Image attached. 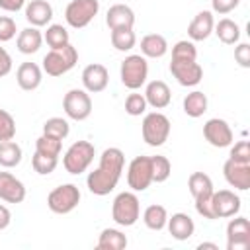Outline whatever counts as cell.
<instances>
[{
    "mask_svg": "<svg viewBox=\"0 0 250 250\" xmlns=\"http://www.w3.org/2000/svg\"><path fill=\"white\" fill-rule=\"evenodd\" d=\"M125 166V154L121 148L117 146H109L102 152L100 156V164L94 172L88 174L86 178V186L90 189V193L94 195H107L117 188V182L121 178Z\"/></svg>",
    "mask_w": 250,
    "mask_h": 250,
    "instance_id": "obj_1",
    "label": "cell"
},
{
    "mask_svg": "<svg viewBox=\"0 0 250 250\" xmlns=\"http://www.w3.org/2000/svg\"><path fill=\"white\" fill-rule=\"evenodd\" d=\"M78 62V51L72 43L61 47V49H51L45 57H43V72L47 76H62L68 70L74 68V64Z\"/></svg>",
    "mask_w": 250,
    "mask_h": 250,
    "instance_id": "obj_2",
    "label": "cell"
},
{
    "mask_svg": "<svg viewBox=\"0 0 250 250\" xmlns=\"http://www.w3.org/2000/svg\"><path fill=\"white\" fill-rule=\"evenodd\" d=\"M111 219L119 227H133L141 219V203L135 191H121L111 203Z\"/></svg>",
    "mask_w": 250,
    "mask_h": 250,
    "instance_id": "obj_3",
    "label": "cell"
},
{
    "mask_svg": "<svg viewBox=\"0 0 250 250\" xmlns=\"http://www.w3.org/2000/svg\"><path fill=\"white\" fill-rule=\"evenodd\" d=\"M94 156H96V146L90 141H76L66 148L62 156V166L68 174L78 176L90 168Z\"/></svg>",
    "mask_w": 250,
    "mask_h": 250,
    "instance_id": "obj_4",
    "label": "cell"
},
{
    "mask_svg": "<svg viewBox=\"0 0 250 250\" xmlns=\"http://www.w3.org/2000/svg\"><path fill=\"white\" fill-rule=\"evenodd\" d=\"M170 119L160 111H150L143 117L141 133L148 146H162L170 137Z\"/></svg>",
    "mask_w": 250,
    "mask_h": 250,
    "instance_id": "obj_5",
    "label": "cell"
},
{
    "mask_svg": "<svg viewBox=\"0 0 250 250\" xmlns=\"http://www.w3.org/2000/svg\"><path fill=\"white\" fill-rule=\"evenodd\" d=\"M121 84L129 90H139L148 78V62L143 55H129L121 61L119 66Z\"/></svg>",
    "mask_w": 250,
    "mask_h": 250,
    "instance_id": "obj_6",
    "label": "cell"
},
{
    "mask_svg": "<svg viewBox=\"0 0 250 250\" xmlns=\"http://www.w3.org/2000/svg\"><path fill=\"white\" fill-rule=\"evenodd\" d=\"M80 197H82V193L76 184H61L49 191L47 207L57 215H66L78 207Z\"/></svg>",
    "mask_w": 250,
    "mask_h": 250,
    "instance_id": "obj_7",
    "label": "cell"
},
{
    "mask_svg": "<svg viewBox=\"0 0 250 250\" xmlns=\"http://www.w3.org/2000/svg\"><path fill=\"white\" fill-rule=\"evenodd\" d=\"M100 12V0H70L64 10V20L70 27H86Z\"/></svg>",
    "mask_w": 250,
    "mask_h": 250,
    "instance_id": "obj_8",
    "label": "cell"
},
{
    "mask_svg": "<svg viewBox=\"0 0 250 250\" xmlns=\"http://www.w3.org/2000/svg\"><path fill=\"white\" fill-rule=\"evenodd\" d=\"M62 109L68 119L84 121L92 113V98L84 88H72L62 98Z\"/></svg>",
    "mask_w": 250,
    "mask_h": 250,
    "instance_id": "obj_9",
    "label": "cell"
},
{
    "mask_svg": "<svg viewBox=\"0 0 250 250\" xmlns=\"http://www.w3.org/2000/svg\"><path fill=\"white\" fill-rule=\"evenodd\" d=\"M127 184L133 191H145L152 184L150 156H135L127 166Z\"/></svg>",
    "mask_w": 250,
    "mask_h": 250,
    "instance_id": "obj_10",
    "label": "cell"
},
{
    "mask_svg": "<svg viewBox=\"0 0 250 250\" xmlns=\"http://www.w3.org/2000/svg\"><path fill=\"white\" fill-rule=\"evenodd\" d=\"M230 219V217H229ZM250 248V221L234 215L227 225V250H248Z\"/></svg>",
    "mask_w": 250,
    "mask_h": 250,
    "instance_id": "obj_11",
    "label": "cell"
},
{
    "mask_svg": "<svg viewBox=\"0 0 250 250\" xmlns=\"http://www.w3.org/2000/svg\"><path fill=\"white\" fill-rule=\"evenodd\" d=\"M203 137L205 141L211 145V146H217V148H225V146H230L232 145V129L230 125L221 119V117H213V119H207L205 125H203Z\"/></svg>",
    "mask_w": 250,
    "mask_h": 250,
    "instance_id": "obj_12",
    "label": "cell"
},
{
    "mask_svg": "<svg viewBox=\"0 0 250 250\" xmlns=\"http://www.w3.org/2000/svg\"><path fill=\"white\" fill-rule=\"evenodd\" d=\"M170 72L180 86L191 88L203 80V68L197 61H172Z\"/></svg>",
    "mask_w": 250,
    "mask_h": 250,
    "instance_id": "obj_13",
    "label": "cell"
},
{
    "mask_svg": "<svg viewBox=\"0 0 250 250\" xmlns=\"http://www.w3.org/2000/svg\"><path fill=\"white\" fill-rule=\"evenodd\" d=\"M213 211H215V219H229L238 215L242 201L240 197L232 191V189H219L213 191Z\"/></svg>",
    "mask_w": 250,
    "mask_h": 250,
    "instance_id": "obj_14",
    "label": "cell"
},
{
    "mask_svg": "<svg viewBox=\"0 0 250 250\" xmlns=\"http://www.w3.org/2000/svg\"><path fill=\"white\" fill-rule=\"evenodd\" d=\"M223 176L230 188L240 189V191L250 189V164L229 158L223 164Z\"/></svg>",
    "mask_w": 250,
    "mask_h": 250,
    "instance_id": "obj_15",
    "label": "cell"
},
{
    "mask_svg": "<svg viewBox=\"0 0 250 250\" xmlns=\"http://www.w3.org/2000/svg\"><path fill=\"white\" fill-rule=\"evenodd\" d=\"M109 82V72L104 64L100 62H92L88 66H84L82 70V86L88 94H100L107 88Z\"/></svg>",
    "mask_w": 250,
    "mask_h": 250,
    "instance_id": "obj_16",
    "label": "cell"
},
{
    "mask_svg": "<svg viewBox=\"0 0 250 250\" xmlns=\"http://www.w3.org/2000/svg\"><path fill=\"white\" fill-rule=\"evenodd\" d=\"M0 199L6 203H21L25 199V186L10 172H0Z\"/></svg>",
    "mask_w": 250,
    "mask_h": 250,
    "instance_id": "obj_17",
    "label": "cell"
},
{
    "mask_svg": "<svg viewBox=\"0 0 250 250\" xmlns=\"http://www.w3.org/2000/svg\"><path fill=\"white\" fill-rule=\"evenodd\" d=\"M213 27H215L213 12L201 10L189 21V25H188V37H189V41H205L213 33Z\"/></svg>",
    "mask_w": 250,
    "mask_h": 250,
    "instance_id": "obj_18",
    "label": "cell"
},
{
    "mask_svg": "<svg viewBox=\"0 0 250 250\" xmlns=\"http://www.w3.org/2000/svg\"><path fill=\"white\" fill-rule=\"evenodd\" d=\"M41 80H43V68L35 62H21L16 70V82L21 90L25 92H33L41 86Z\"/></svg>",
    "mask_w": 250,
    "mask_h": 250,
    "instance_id": "obj_19",
    "label": "cell"
},
{
    "mask_svg": "<svg viewBox=\"0 0 250 250\" xmlns=\"http://www.w3.org/2000/svg\"><path fill=\"white\" fill-rule=\"evenodd\" d=\"M23 14L29 25L43 27V25H49L53 20V6L47 0H31L25 4Z\"/></svg>",
    "mask_w": 250,
    "mask_h": 250,
    "instance_id": "obj_20",
    "label": "cell"
},
{
    "mask_svg": "<svg viewBox=\"0 0 250 250\" xmlns=\"http://www.w3.org/2000/svg\"><path fill=\"white\" fill-rule=\"evenodd\" d=\"M143 96L146 100V105H150L154 109H164L172 102V92H170V88H168V84L164 80H152V82H148Z\"/></svg>",
    "mask_w": 250,
    "mask_h": 250,
    "instance_id": "obj_21",
    "label": "cell"
},
{
    "mask_svg": "<svg viewBox=\"0 0 250 250\" xmlns=\"http://www.w3.org/2000/svg\"><path fill=\"white\" fill-rule=\"evenodd\" d=\"M105 23L109 29H133L135 12L127 4H113L105 14Z\"/></svg>",
    "mask_w": 250,
    "mask_h": 250,
    "instance_id": "obj_22",
    "label": "cell"
},
{
    "mask_svg": "<svg viewBox=\"0 0 250 250\" xmlns=\"http://www.w3.org/2000/svg\"><path fill=\"white\" fill-rule=\"evenodd\" d=\"M166 227H168V232L172 234V238H176L180 242L191 238L195 232V223L188 213H174L172 217H168Z\"/></svg>",
    "mask_w": 250,
    "mask_h": 250,
    "instance_id": "obj_23",
    "label": "cell"
},
{
    "mask_svg": "<svg viewBox=\"0 0 250 250\" xmlns=\"http://www.w3.org/2000/svg\"><path fill=\"white\" fill-rule=\"evenodd\" d=\"M41 45H43V33L39 31V27L29 25V27H25V29H21V31L18 33L16 47H18L20 53H23V55H33V53H37V51L41 49Z\"/></svg>",
    "mask_w": 250,
    "mask_h": 250,
    "instance_id": "obj_24",
    "label": "cell"
},
{
    "mask_svg": "<svg viewBox=\"0 0 250 250\" xmlns=\"http://www.w3.org/2000/svg\"><path fill=\"white\" fill-rule=\"evenodd\" d=\"M168 53V41L160 33H148L141 39V55L146 59H160Z\"/></svg>",
    "mask_w": 250,
    "mask_h": 250,
    "instance_id": "obj_25",
    "label": "cell"
},
{
    "mask_svg": "<svg viewBox=\"0 0 250 250\" xmlns=\"http://www.w3.org/2000/svg\"><path fill=\"white\" fill-rule=\"evenodd\" d=\"M213 33H215V35L219 37V41L225 43V45H234V43H238V39H240V27H238V23L232 21L230 18L219 20V21L215 23V27H213Z\"/></svg>",
    "mask_w": 250,
    "mask_h": 250,
    "instance_id": "obj_26",
    "label": "cell"
},
{
    "mask_svg": "<svg viewBox=\"0 0 250 250\" xmlns=\"http://www.w3.org/2000/svg\"><path fill=\"white\" fill-rule=\"evenodd\" d=\"M207 105H209V100L201 90H193L184 98V113L188 117H193V119L201 117L207 111Z\"/></svg>",
    "mask_w": 250,
    "mask_h": 250,
    "instance_id": "obj_27",
    "label": "cell"
},
{
    "mask_svg": "<svg viewBox=\"0 0 250 250\" xmlns=\"http://www.w3.org/2000/svg\"><path fill=\"white\" fill-rule=\"evenodd\" d=\"M143 223L150 230H162L168 223V211L164 205L152 203L143 211Z\"/></svg>",
    "mask_w": 250,
    "mask_h": 250,
    "instance_id": "obj_28",
    "label": "cell"
},
{
    "mask_svg": "<svg viewBox=\"0 0 250 250\" xmlns=\"http://www.w3.org/2000/svg\"><path fill=\"white\" fill-rule=\"evenodd\" d=\"M96 248L98 250H123L127 248V236L119 229H104L100 232Z\"/></svg>",
    "mask_w": 250,
    "mask_h": 250,
    "instance_id": "obj_29",
    "label": "cell"
},
{
    "mask_svg": "<svg viewBox=\"0 0 250 250\" xmlns=\"http://www.w3.org/2000/svg\"><path fill=\"white\" fill-rule=\"evenodd\" d=\"M21 146L10 139V141H0V166L2 168H16L21 162Z\"/></svg>",
    "mask_w": 250,
    "mask_h": 250,
    "instance_id": "obj_30",
    "label": "cell"
},
{
    "mask_svg": "<svg viewBox=\"0 0 250 250\" xmlns=\"http://www.w3.org/2000/svg\"><path fill=\"white\" fill-rule=\"evenodd\" d=\"M188 188H189V193H191L193 199L203 197V195H211V193L215 191L213 180H211L205 172H193V174L188 178Z\"/></svg>",
    "mask_w": 250,
    "mask_h": 250,
    "instance_id": "obj_31",
    "label": "cell"
},
{
    "mask_svg": "<svg viewBox=\"0 0 250 250\" xmlns=\"http://www.w3.org/2000/svg\"><path fill=\"white\" fill-rule=\"evenodd\" d=\"M43 41L51 49H61V47L70 43V35H68V29L62 23H49L45 33H43Z\"/></svg>",
    "mask_w": 250,
    "mask_h": 250,
    "instance_id": "obj_32",
    "label": "cell"
},
{
    "mask_svg": "<svg viewBox=\"0 0 250 250\" xmlns=\"http://www.w3.org/2000/svg\"><path fill=\"white\" fill-rule=\"evenodd\" d=\"M111 45L121 53L131 51L137 45V35L133 29H111Z\"/></svg>",
    "mask_w": 250,
    "mask_h": 250,
    "instance_id": "obj_33",
    "label": "cell"
},
{
    "mask_svg": "<svg viewBox=\"0 0 250 250\" xmlns=\"http://www.w3.org/2000/svg\"><path fill=\"white\" fill-rule=\"evenodd\" d=\"M43 133L49 135V137L64 141L68 137V133H70V125H68V121L64 117H49L43 123Z\"/></svg>",
    "mask_w": 250,
    "mask_h": 250,
    "instance_id": "obj_34",
    "label": "cell"
},
{
    "mask_svg": "<svg viewBox=\"0 0 250 250\" xmlns=\"http://www.w3.org/2000/svg\"><path fill=\"white\" fill-rule=\"evenodd\" d=\"M57 164H59V156H47V154H41L37 150L31 156V166L39 176H49L51 172H55Z\"/></svg>",
    "mask_w": 250,
    "mask_h": 250,
    "instance_id": "obj_35",
    "label": "cell"
},
{
    "mask_svg": "<svg viewBox=\"0 0 250 250\" xmlns=\"http://www.w3.org/2000/svg\"><path fill=\"white\" fill-rule=\"evenodd\" d=\"M150 164H152V182L156 184H162L170 178L172 174V164L166 156L162 154H156V156H150Z\"/></svg>",
    "mask_w": 250,
    "mask_h": 250,
    "instance_id": "obj_36",
    "label": "cell"
},
{
    "mask_svg": "<svg viewBox=\"0 0 250 250\" xmlns=\"http://www.w3.org/2000/svg\"><path fill=\"white\" fill-rule=\"evenodd\" d=\"M35 150L41 152V154H47V156H59L61 150H62V141L61 139H55V137H49V135L43 133L35 141Z\"/></svg>",
    "mask_w": 250,
    "mask_h": 250,
    "instance_id": "obj_37",
    "label": "cell"
},
{
    "mask_svg": "<svg viewBox=\"0 0 250 250\" xmlns=\"http://www.w3.org/2000/svg\"><path fill=\"white\" fill-rule=\"evenodd\" d=\"M172 61H197V47L193 41L182 39L172 47Z\"/></svg>",
    "mask_w": 250,
    "mask_h": 250,
    "instance_id": "obj_38",
    "label": "cell"
},
{
    "mask_svg": "<svg viewBox=\"0 0 250 250\" xmlns=\"http://www.w3.org/2000/svg\"><path fill=\"white\" fill-rule=\"evenodd\" d=\"M125 111L131 115V117H137V115H143L146 111V100L143 94H139L137 90H133V94H129L125 98Z\"/></svg>",
    "mask_w": 250,
    "mask_h": 250,
    "instance_id": "obj_39",
    "label": "cell"
},
{
    "mask_svg": "<svg viewBox=\"0 0 250 250\" xmlns=\"http://www.w3.org/2000/svg\"><path fill=\"white\" fill-rule=\"evenodd\" d=\"M16 137V119L12 113L0 107V141H10Z\"/></svg>",
    "mask_w": 250,
    "mask_h": 250,
    "instance_id": "obj_40",
    "label": "cell"
},
{
    "mask_svg": "<svg viewBox=\"0 0 250 250\" xmlns=\"http://www.w3.org/2000/svg\"><path fill=\"white\" fill-rule=\"evenodd\" d=\"M229 158H232V160H236V162H246V164H250V143H248V141H236L234 146H230Z\"/></svg>",
    "mask_w": 250,
    "mask_h": 250,
    "instance_id": "obj_41",
    "label": "cell"
},
{
    "mask_svg": "<svg viewBox=\"0 0 250 250\" xmlns=\"http://www.w3.org/2000/svg\"><path fill=\"white\" fill-rule=\"evenodd\" d=\"M213 193L211 195H203V197H197L193 199L195 201V211L203 217V219H209V221H215V211H213Z\"/></svg>",
    "mask_w": 250,
    "mask_h": 250,
    "instance_id": "obj_42",
    "label": "cell"
},
{
    "mask_svg": "<svg viewBox=\"0 0 250 250\" xmlns=\"http://www.w3.org/2000/svg\"><path fill=\"white\" fill-rule=\"evenodd\" d=\"M16 31H18V27H16L14 18L0 16V43H6L10 39H14L16 37Z\"/></svg>",
    "mask_w": 250,
    "mask_h": 250,
    "instance_id": "obj_43",
    "label": "cell"
},
{
    "mask_svg": "<svg viewBox=\"0 0 250 250\" xmlns=\"http://www.w3.org/2000/svg\"><path fill=\"white\" fill-rule=\"evenodd\" d=\"M240 4V0H211V8L215 14H221V16H227L230 14L232 10H236Z\"/></svg>",
    "mask_w": 250,
    "mask_h": 250,
    "instance_id": "obj_44",
    "label": "cell"
},
{
    "mask_svg": "<svg viewBox=\"0 0 250 250\" xmlns=\"http://www.w3.org/2000/svg\"><path fill=\"white\" fill-rule=\"evenodd\" d=\"M234 61L242 68H250V45L248 43H238L234 47Z\"/></svg>",
    "mask_w": 250,
    "mask_h": 250,
    "instance_id": "obj_45",
    "label": "cell"
},
{
    "mask_svg": "<svg viewBox=\"0 0 250 250\" xmlns=\"http://www.w3.org/2000/svg\"><path fill=\"white\" fill-rule=\"evenodd\" d=\"M12 62H14V61H12L10 53H8L4 47H0V78L10 74V70H12Z\"/></svg>",
    "mask_w": 250,
    "mask_h": 250,
    "instance_id": "obj_46",
    "label": "cell"
},
{
    "mask_svg": "<svg viewBox=\"0 0 250 250\" xmlns=\"http://www.w3.org/2000/svg\"><path fill=\"white\" fill-rule=\"evenodd\" d=\"M21 8H25V0H0V10H4V12L16 14Z\"/></svg>",
    "mask_w": 250,
    "mask_h": 250,
    "instance_id": "obj_47",
    "label": "cell"
},
{
    "mask_svg": "<svg viewBox=\"0 0 250 250\" xmlns=\"http://www.w3.org/2000/svg\"><path fill=\"white\" fill-rule=\"evenodd\" d=\"M10 223H12V213H10V209L0 203V230L8 229Z\"/></svg>",
    "mask_w": 250,
    "mask_h": 250,
    "instance_id": "obj_48",
    "label": "cell"
},
{
    "mask_svg": "<svg viewBox=\"0 0 250 250\" xmlns=\"http://www.w3.org/2000/svg\"><path fill=\"white\" fill-rule=\"evenodd\" d=\"M205 248H209V250H219V246H217L215 242H201V244H197V250H205Z\"/></svg>",
    "mask_w": 250,
    "mask_h": 250,
    "instance_id": "obj_49",
    "label": "cell"
}]
</instances>
